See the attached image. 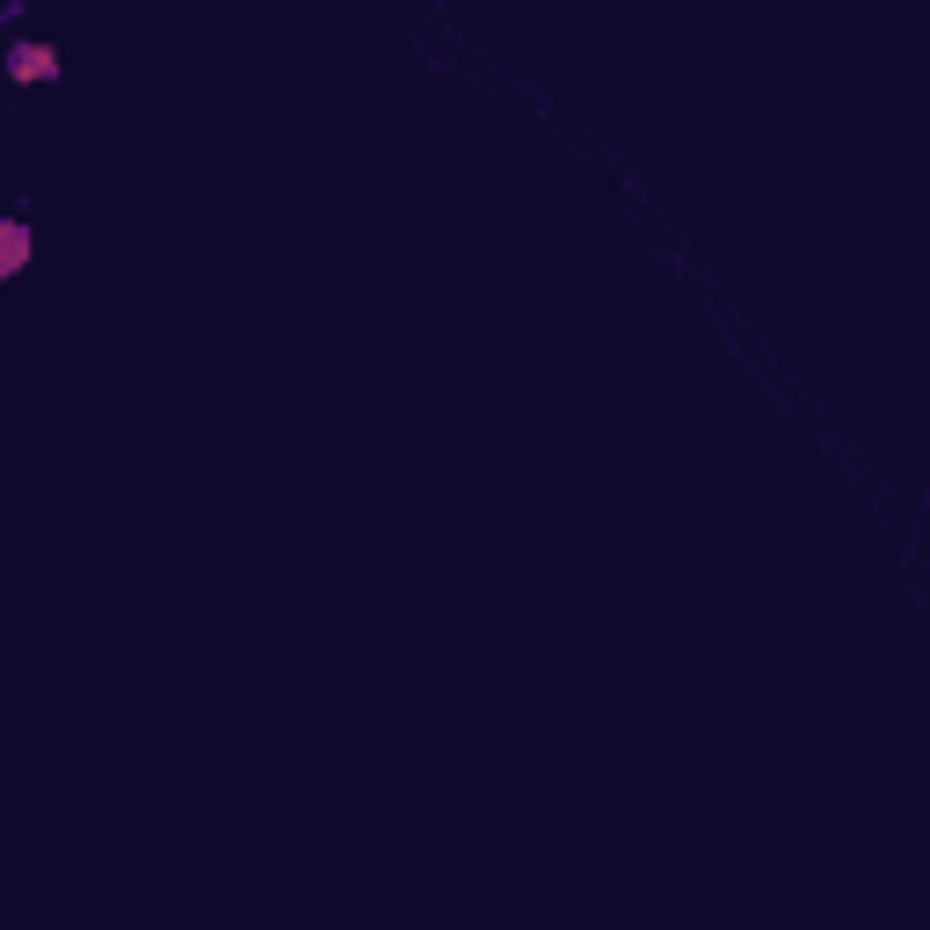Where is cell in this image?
<instances>
[{
  "instance_id": "obj_1",
  "label": "cell",
  "mask_w": 930,
  "mask_h": 930,
  "mask_svg": "<svg viewBox=\"0 0 930 930\" xmlns=\"http://www.w3.org/2000/svg\"><path fill=\"white\" fill-rule=\"evenodd\" d=\"M0 73H8L15 88L58 81V52H52V44H30V36H22V44H8V52H0Z\"/></svg>"
},
{
  "instance_id": "obj_2",
  "label": "cell",
  "mask_w": 930,
  "mask_h": 930,
  "mask_svg": "<svg viewBox=\"0 0 930 930\" xmlns=\"http://www.w3.org/2000/svg\"><path fill=\"white\" fill-rule=\"evenodd\" d=\"M22 269H30V226L8 218V226H0V277H22Z\"/></svg>"
}]
</instances>
